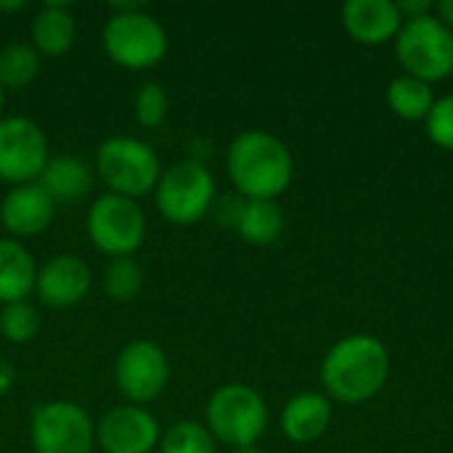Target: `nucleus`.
Wrapping results in <instances>:
<instances>
[{
  "mask_svg": "<svg viewBox=\"0 0 453 453\" xmlns=\"http://www.w3.org/2000/svg\"><path fill=\"white\" fill-rule=\"evenodd\" d=\"M226 167L234 188L244 199H279L295 175L292 151L287 143L263 130L236 135L226 154Z\"/></svg>",
  "mask_w": 453,
  "mask_h": 453,
  "instance_id": "1",
  "label": "nucleus"
},
{
  "mask_svg": "<svg viewBox=\"0 0 453 453\" xmlns=\"http://www.w3.org/2000/svg\"><path fill=\"white\" fill-rule=\"evenodd\" d=\"M390 356L388 348L372 334H350L340 340L324 358L321 382L340 403H366L388 382Z\"/></svg>",
  "mask_w": 453,
  "mask_h": 453,
  "instance_id": "2",
  "label": "nucleus"
},
{
  "mask_svg": "<svg viewBox=\"0 0 453 453\" xmlns=\"http://www.w3.org/2000/svg\"><path fill=\"white\" fill-rule=\"evenodd\" d=\"M111 16L104 24V48L109 58L125 69H149L167 53L165 27L146 13L138 3L111 5Z\"/></svg>",
  "mask_w": 453,
  "mask_h": 453,
  "instance_id": "3",
  "label": "nucleus"
},
{
  "mask_svg": "<svg viewBox=\"0 0 453 453\" xmlns=\"http://www.w3.org/2000/svg\"><path fill=\"white\" fill-rule=\"evenodd\" d=\"M96 173L106 183L109 194L135 199L157 188L162 167L149 143L133 135H114L98 146Z\"/></svg>",
  "mask_w": 453,
  "mask_h": 453,
  "instance_id": "4",
  "label": "nucleus"
},
{
  "mask_svg": "<svg viewBox=\"0 0 453 453\" xmlns=\"http://www.w3.org/2000/svg\"><path fill=\"white\" fill-rule=\"evenodd\" d=\"M268 427V406L263 395L247 385H223L207 403V430L226 446H255Z\"/></svg>",
  "mask_w": 453,
  "mask_h": 453,
  "instance_id": "5",
  "label": "nucleus"
},
{
  "mask_svg": "<svg viewBox=\"0 0 453 453\" xmlns=\"http://www.w3.org/2000/svg\"><path fill=\"white\" fill-rule=\"evenodd\" d=\"M395 50L406 74L430 85L453 72V32L435 13L406 19L395 35Z\"/></svg>",
  "mask_w": 453,
  "mask_h": 453,
  "instance_id": "6",
  "label": "nucleus"
},
{
  "mask_svg": "<svg viewBox=\"0 0 453 453\" xmlns=\"http://www.w3.org/2000/svg\"><path fill=\"white\" fill-rule=\"evenodd\" d=\"M154 191L162 218L175 226L199 223L215 204V178L194 159H180L162 170Z\"/></svg>",
  "mask_w": 453,
  "mask_h": 453,
  "instance_id": "7",
  "label": "nucleus"
},
{
  "mask_svg": "<svg viewBox=\"0 0 453 453\" xmlns=\"http://www.w3.org/2000/svg\"><path fill=\"white\" fill-rule=\"evenodd\" d=\"M88 236L104 255L130 257L146 236V215L135 199L101 194L88 210Z\"/></svg>",
  "mask_w": 453,
  "mask_h": 453,
  "instance_id": "8",
  "label": "nucleus"
},
{
  "mask_svg": "<svg viewBox=\"0 0 453 453\" xmlns=\"http://www.w3.org/2000/svg\"><path fill=\"white\" fill-rule=\"evenodd\" d=\"M35 453H90L96 427L88 411L72 401H50L32 411L29 422Z\"/></svg>",
  "mask_w": 453,
  "mask_h": 453,
  "instance_id": "9",
  "label": "nucleus"
},
{
  "mask_svg": "<svg viewBox=\"0 0 453 453\" xmlns=\"http://www.w3.org/2000/svg\"><path fill=\"white\" fill-rule=\"evenodd\" d=\"M50 159L42 127L29 117L0 119V180L21 186L35 183Z\"/></svg>",
  "mask_w": 453,
  "mask_h": 453,
  "instance_id": "10",
  "label": "nucleus"
},
{
  "mask_svg": "<svg viewBox=\"0 0 453 453\" xmlns=\"http://www.w3.org/2000/svg\"><path fill=\"white\" fill-rule=\"evenodd\" d=\"M170 380L165 350L151 340L127 342L114 364V382L130 403H149L162 395Z\"/></svg>",
  "mask_w": 453,
  "mask_h": 453,
  "instance_id": "11",
  "label": "nucleus"
},
{
  "mask_svg": "<svg viewBox=\"0 0 453 453\" xmlns=\"http://www.w3.org/2000/svg\"><path fill=\"white\" fill-rule=\"evenodd\" d=\"M96 443L106 453H149L159 446V425L141 406H117L96 425Z\"/></svg>",
  "mask_w": 453,
  "mask_h": 453,
  "instance_id": "12",
  "label": "nucleus"
},
{
  "mask_svg": "<svg viewBox=\"0 0 453 453\" xmlns=\"http://www.w3.org/2000/svg\"><path fill=\"white\" fill-rule=\"evenodd\" d=\"M90 289V268L77 255L50 257L35 279V292L48 308H72Z\"/></svg>",
  "mask_w": 453,
  "mask_h": 453,
  "instance_id": "13",
  "label": "nucleus"
},
{
  "mask_svg": "<svg viewBox=\"0 0 453 453\" xmlns=\"http://www.w3.org/2000/svg\"><path fill=\"white\" fill-rule=\"evenodd\" d=\"M56 212V202L42 191V186L35 183H21L13 186L3 202H0V220L8 234L16 239H29L42 234Z\"/></svg>",
  "mask_w": 453,
  "mask_h": 453,
  "instance_id": "14",
  "label": "nucleus"
},
{
  "mask_svg": "<svg viewBox=\"0 0 453 453\" xmlns=\"http://www.w3.org/2000/svg\"><path fill=\"white\" fill-rule=\"evenodd\" d=\"M342 27L364 45H382L403 27V16L393 0H348L342 5Z\"/></svg>",
  "mask_w": 453,
  "mask_h": 453,
  "instance_id": "15",
  "label": "nucleus"
},
{
  "mask_svg": "<svg viewBox=\"0 0 453 453\" xmlns=\"http://www.w3.org/2000/svg\"><path fill=\"white\" fill-rule=\"evenodd\" d=\"M37 183L42 186V191L58 204H72L85 199L93 191V170L72 154H61V157H50L37 178Z\"/></svg>",
  "mask_w": 453,
  "mask_h": 453,
  "instance_id": "16",
  "label": "nucleus"
},
{
  "mask_svg": "<svg viewBox=\"0 0 453 453\" xmlns=\"http://www.w3.org/2000/svg\"><path fill=\"white\" fill-rule=\"evenodd\" d=\"M332 422V403L321 393H300L281 411V430L292 443L319 441Z\"/></svg>",
  "mask_w": 453,
  "mask_h": 453,
  "instance_id": "17",
  "label": "nucleus"
},
{
  "mask_svg": "<svg viewBox=\"0 0 453 453\" xmlns=\"http://www.w3.org/2000/svg\"><path fill=\"white\" fill-rule=\"evenodd\" d=\"M37 265L19 239H0V303H19L35 292Z\"/></svg>",
  "mask_w": 453,
  "mask_h": 453,
  "instance_id": "18",
  "label": "nucleus"
},
{
  "mask_svg": "<svg viewBox=\"0 0 453 453\" xmlns=\"http://www.w3.org/2000/svg\"><path fill=\"white\" fill-rule=\"evenodd\" d=\"M77 24L66 3H45L32 19V45L40 56H61L74 45Z\"/></svg>",
  "mask_w": 453,
  "mask_h": 453,
  "instance_id": "19",
  "label": "nucleus"
},
{
  "mask_svg": "<svg viewBox=\"0 0 453 453\" xmlns=\"http://www.w3.org/2000/svg\"><path fill=\"white\" fill-rule=\"evenodd\" d=\"M236 231L250 244H273L284 234V210L273 199H247Z\"/></svg>",
  "mask_w": 453,
  "mask_h": 453,
  "instance_id": "20",
  "label": "nucleus"
},
{
  "mask_svg": "<svg viewBox=\"0 0 453 453\" xmlns=\"http://www.w3.org/2000/svg\"><path fill=\"white\" fill-rule=\"evenodd\" d=\"M388 106L393 114H398L401 119H427L433 104H435V93L433 85L425 80H417L411 74H401L388 85Z\"/></svg>",
  "mask_w": 453,
  "mask_h": 453,
  "instance_id": "21",
  "label": "nucleus"
},
{
  "mask_svg": "<svg viewBox=\"0 0 453 453\" xmlns=\"http://www.w3.org/2000/svg\"><path fill=\"white\" fill-rule=\"evenodd\" d=\"M40 74V53L32 42H8L0 48V88L19 90L27 88Z\"/></svg>",
  "mask_w": 453,
  "mask_h": 453,
  "instance_id": "22",
  "label": "nucleus"
},
{
  "mask_svg": "<svg viewBox=\"0 0 453 453\" xmlns=\"http://www.w3.org/2000/svg\"><path fill=\"white\" fill-rule=\"evenodd\" d=\"M104 289L114 303H130L143 289V271L133 257H114L104 268Z\"/></svg>",
  "mask_w": 453,
  "mask_h": 453,
  "instance_id": "23",
  "label": "nucleus"
},
{
  "mask_svg": "<svg viewBox=\"0 0 453 453\" xmlns=\"http://www.w3.org/2000/svg\"><path fill=\"white\" fill-rule=\"evenodd\" d=\"M40 329H42V319H40V311L32 303L19 300V303L3 305V311H0V334L8 342L24 345L29 340H35L40 334Z\"/></svg>",
  "mask_w": 453,
  "mask_h": 453,
  "instance_id": "24",
  "label": "nucleus"
},
{
  "mask_svg": "<svg viewBox=\"0 0 453 453\" xmlns=\"http://www.w3.org/2000/svg\"><path fill=\"white\" fill-rule=\"evenodd\" d=\"M159 453H215V438L207 425L178 422L159 438Z\"/></svg>",
  "mask_w": 453,
  "mask_h": 453,
  "instance_id": "25",
  "label": "nucleus"
},
{
  "mask_svg": "<svg viewBox=\"0 0 453 453\" xmlns=\"http://www.w3.org/2000/svg\"><path fill=\"white\" fill-rule=\"evenodd\" d=\"M170 98L159 82H146L135 96V117L143 127H159L167 119Z\"/></svg>",
  "mask_w": 453,
  "mask_h": 453,
  "instance_id": "26",
  "label": "nucleus"
},
{
  "mask_svg": "<svg viewBox=\"0 0 453 453\" xmlns=\"http://www.w3.org/2000/svg\"><path fill=\"white\" fill-rule=\"evenodd\" d=\"M427 135L433 143H438L441 149L453 151V96L435 98L427 119H425Z\"/></svg>",
  "mask_w": 453,
  "mask_h": 453,
  "instance_id": "27",
  "label": "nucleus"
},
{
  "mask_svg": "<svg viewBox=\"0 0 453 453\" xmlns=\"http://www.w3.org/2000/svg\"><path fill=\"white\" fill-rule=\"evenodd\" d=\"M244 196L242 199H234V196H228V199H220V202H215L212 207H215V218H218V223H223L226 228H236L239 226V218H242V210H244Z\"/></svg>",
  "mask_w": 453,
  "mask_h": 453,
  "instance_id": "28",
  "label": "nucleus"
},
{
  "mask_svg": "<svg viewBox=\"0 0 453 453\" xmlns=\"http://www.w3.org/2000/svg\"><path fill=\"white\" fill-rule=\"evenodd\" d=\"M395 5H398L403 21H406V19H419V16L435 13V3H430V0H401V3H395Z\"/></svg>",
  "mask_w": 453,
  "mask_h": 453,
  "instance_id": "29",
  "label": "nucleus"
},
{
  "mask_svg": "<svg viewBox=\"0 0 453 453\" xmlns=\"http://www.w3.org/2000/svg\"><path fill=\"white\" fill-rule=\"evenodd\" d=\"M435 16L453 32V0H441L435 3Z\"/></svg>",
  "mask_w": 453,
  "mask_h": 453,
  "instance_id": "30",
  "label": "nucleus"
},
{
  "mask_svg": "<svg viewBox=\"0 0 453 453\" xmlns=\"http://www.w3.org/2000/svg\"><path fill=\"white\" fill-rule=\"evenodd\" d=\"M11 382H13V369L5 361H0V395L11 388Z\"/></svg>",
  "mask_w": 453,
  "mask_h": 453,
  "instance_id": "31",
  "label": "nucleus"
},
{
  "mask_svg": "<svg viewBox=\"0 0 453 453\" xmlns=\"http://www.w3.org/2000/svg\"><path fill=\"white\" fill-rule=\"evenodd\" d=\"M24 8V0H16V3H0V11H21Z\"/></svg>",
  "mask_w": 453,
  "mask_h": 453,
  "instance_id": "32",
  "label": "nucleus"
},
{
  "mask_svg": "<svg viewBox=\"0 0 453 453\" xmlns=\"http://www.w3.org/2000/svg\"><path fill=\"white\" fill-rule=\"evenodd\" d=\"M234 453H265V451H260L257 446H244V449H234Z\"/></svg>",
  "mask_w": 453,
  "mask_h": 453,
  "instance_id": "33",
  "label": "nucleus"
},
{
  "mask_svg": "<svg viewBox=\"0 0 453 453\" xmlns=\"http://www.w3.org/2000/svg\"><path fill=\"white\" fill-rule=\"evenodd\" d=\"M3 104H5V90L0 88V114H3ZM3 119V117H0Z\"/></svg>",
  "mask_w": 453,
  "mask_h": 453,
  "instance_id": "34",
  "label": "nucleus"
}]
</instances>
